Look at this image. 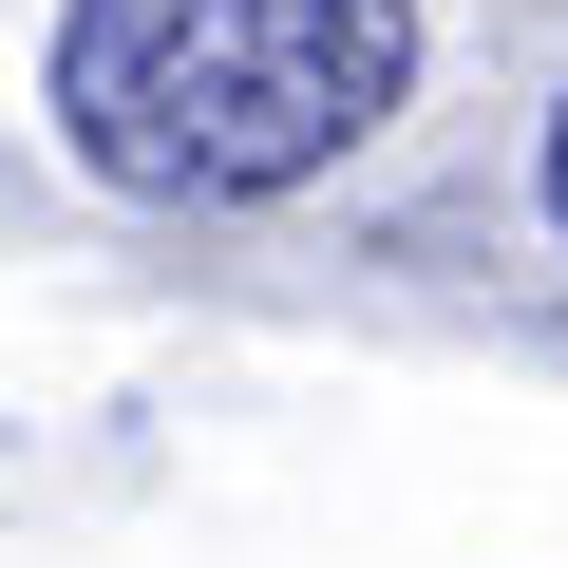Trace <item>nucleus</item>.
Instances as JSON below:
<instances>
[{"label": "nucleus", "mask_w": 568, "mask_h": 568, "mask_svg": "<svg viewBox=\"0 0 568 568\" xmlns=\"http://www.w3.org/2000/svg\"><path fill=\"white\" fill-rule=\"evenodd\" d=\"M549 246H568V95H549Z\"/></svg>", "instance_id": "f03ea898"}, {"label": "nucleus", "mask_w": 568, "mask_h": 568, "mask_svg": "<svg viewBox=\"0 0 568 568\" xmlns=\"http://www.w3.org/2000/svg\"><path fill=\"white\" fill-rule=\"evenodd\" d=\"M417 95V0H58L39 114L133 209H284Z\"/></svg>", "instance_id": "f257e3e1"}]
</instances>
